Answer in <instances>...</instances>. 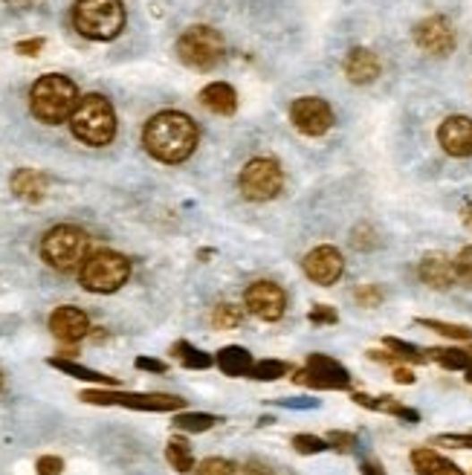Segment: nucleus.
Returning <instances> with one entry per match:
<instances>
[{
  "label": "nucleus",
  "mask_w": 472,
  "mask_h": 475,
  "mask_svg": "<svg viewBox=\"0 0 472 475\" xmlns=\"http://www.w3.org/2000/svg\"><path fill=\"white\" fill-rule=\"evenodd\" d=\"M197 125L189 114L180 111H163L148 119V125L142 131V145L145 151L159 163L177 165L183 160H189L197 148Z\"/></svg>",
  "instance_id": "f257e3e1"
},
{
  "label": "nucleus",
  "mask_w": 472,
  "mask_h": 475,
  "mask_svg": "<svg viewBox=\"0 0 472 475\" xmlns=\"http://www.w3.org/2000/svg\"><path fill=\"white\" fill-rule=\"evenodd\" d=\"M79 99L82 96L76 81L67 76H58V72H47L30 90L32 116L44 122V125H61V122H67L73 111H76Z\"/></svg>",
  "instance_id": "f03ea898"
},
{
  "label": "nucleus",
  "mask_w": 472,
  "mask_h": 475,
  "mask_svg": "<svg viewBox=\"0 0 472 475\" xmlns=\"http://www.w3.org/2000/svg\"><path fill=\"white\" fill-rule=\"evenodd\" d=\"M70 131L79 142L90 145V148H102L110 145L116 137V114L102 93H87L79 99L76 111L70 116Z\"/></svg>",
  "instance_id": "7ed1b4c3"
},
{
  "label": "nucleus",
  "mask_w": 472,
  "mask_h": 475,
  "mask_svg": "<svg viewBox=\"0 0 472 475\" xmlns=\"http://www.w3.org/2000/svg\"><path fill=\"white\" fill-rule=\"evenodd\" d=\"M73 27L90 41H114L125 30V6L122 0H76Z\"/></svg>",
  "instance_id": "20e7f679"
},
{
  "label": "nucleus",
  "mask_w": 472,
  "mask_h": 475,
  "mask_svg": "<svg viewBox=\"0 0 472 475\" xmlns=\"http://www.w3.org/2000/svg\"><path fill=\"white\" fill-rule=\"evenodd\" d=\"M41 259L58 273H76L90 259V235L79 226H56L41 241Z\"/></svg>",
  "instance_id": "39448f33"
},
{
  "label": "nucleus",
  "mask_w": 472,
  "mask_h": 475,
  "mask_svg": "<svg viewBox=\"0 0 472 475\" xmlns=\"http://www.w3.org/2000/svg\"><path fill=\"white\" fill-rule=\"evenodd\" d=\"M128 276H131V261L114 250L90 252V259H87L79 270L82 284L84 290H90V293H116V290L128 282Z\"/></svg>",
  "instance_id": "423d86ee"
},
{
  "label": "nucleus",
  "mask_w": 472,
  "mask_h": 475,
  "mask_svg": "<svg viewBox=\"0 0 472 475\" xmlns=\"http://www.w3.org/2000/svg\"><path fill=\"white\" fill-rule=\"evenodd\" d=\"M177 55L192 70H212L223 58V38L212 27H189L177 41Z\"/></svg>",
  "instance_id": "0eeeda50"
},
{
  "label": "nucleus",
  "mask_w": 472,
  "mask_h": 475,
  "mask_svg": "<svg viewBox=\"0 0 472 475\" xmlns=\"http://www.w3.org/2000/svg\"><path fill=\"white\" fill-rule=\"evenodd\" d=\"M241 182V191L246 200H272L284 186V174H281V165L276 160H270V157H255L244 165V172L238 177Z\"/></svg>",
  "instance_id": "6e6552de"
},
{
  "label": "nucleus",
  "mask_w": 472,
  "mask_h": 475,
  "mask_svg": "<svg viewBox=\"0 0 472 475\" xmlns=\"http://www.w3.org/2000/svg\"><path fill=\"white\" fill-rule=\"evenodd\" d=\"M290 122L305 133V137H322V133H328L333 128V111L325 99L305 96V99L293 102Z\"/></svg>",
  "instance_id": "1a4fd4ad"
},
{
  "label": "nucleus",
  "mask_w": 472,
  "mask_h": 475,
  "mask_svg": "<svg viewBox=\"0 0 472 475\" xmlns=\"http://www.w3.org/2000/svg\"><path fill=\"white\" fill-rule=\"evenodd\" d=\"M82 400L99 406H128L140 411H174L183 406L180 397L171 394H107V392H84Z\"/></svg>",
  "instance_id": "9d476101"
},
{
  "label": "nucleus",
  "mask_w": 472,
  "mask_h": 475,
  "mask_svg": "<svg viewBox=\"0 0 472 475\" xmlns=\"http://www.w3.org/2000/svg\"><path fill=\"white\" fill-rule=\"evenodd\" d=\"M246 310L258 319L264 322H279L284 316V308H287V296H284V290L272 282H255L246 287Z\"/></svg>",
  "instance_id": "9b49d317"
},
{
  "label": "nucleus",
  "mask_w": 472,
  "mask_h": 475,
  "mask_svg": "<svg viewBox=\"0 0 472 475\" xmlns=\"http://www.w3.org/2000/svg\"><path fill=\"white\" fill-rule=\"evenodd\" d=\"M296 380L316 388H348L351 386V374L337 360H330L325 354H313L307 360V369L296 374Z\"/></svg>",
  "instance_id": "f8f14e48"
},
{
  "label": "nucleus",
  "mask_w": 472,
  "mask_h": 475,
  "mask_svg": "<svg viewBox=\"0 0 472 475\" xmlns=\"http://www.w3.org/2000/svg\"><path fill=\"white\" fill-rule=\"evenodd\" d=\"M345 273V259L337 247H316L305 255V276L313 284L330 287L337 284Z\"/></svg>",
  "instance_id": "ddd939ff"
},
{
  "label": "nucleus",
  "mask_w": 472,
  "mask_h": 475,
  "mask_svg": "<svg viewBox=\"0 0 472 475\" xmlns=\"http://www.w3.org/2000/svg\"><path fill=\"white\" fill-rule=\"evenodd\" d=\"M415 44L429 55H450L455 50V30L443 15H432L415 27Z\"/></svg>",
  "instance_id": "4468645a"
},
{
  "label": "nucleus",
  "mask_w": 472,
  "mask_h": 475,
  "mask_svg": "<svg viewBox=\"0 0 472 475\" xmlns=\"http://www.w3.org/2000/svg\"><path fill=\"white\" fill-rule=\"evenodd\" d=\"M438 142L450 157H472V119L450 116L441 122Z\"/></svg>",
  "instance_id": "2eb2a0df"
},
{
  "label": "nucleus",
  "mask_w": 472,
  "mask_h": 475,
  "mask_svg": "<svg viewBox=\"0 0 472 475\" xmlns=\"http://www.w3.org/2000/svg\"><path fill=\"white\" fill-rule=\"evenodd\" d=\"M49 331H53L61 343H79L90 334V319L79 308H58L49 316Z\"/></svg>",
  "instance_id": "dca6fc26"
},
{
  "label": "nucleus",
  "mask_w": 472,
  "mask_h": 475,
  "mask_svg": "<svg viewBox=\"0 0 472 475\" xmlns=\"http://www.w3.org/2000/svg\"><path fill=\"white\" fill-rule=\"evenodd\" d=\"M417 276L432 290H450L458 282L455 261H450L446 255H426L417 267Z\"/></svg>",
  "instance_id": "f3484780"
},
{
  "label": "nucleus",
  "mask_w": 472,
  "mask_h": 475,
  "mask_svg": "<svg viewBox=\"0 0 472 475\" xmlns=\"http://www.w3.org/2000/svg\"><path fill=\"white\" fill-rule=\"evenodd\" d=\"M345 76L354 84H371L380 76V58L371 50L356 47V50H351L345 58Z\"/></svg>",
  "instance_id": "a211bd4d"
},
{
  "label": "nucleus",
  "mask_w": 472,
  "mask_h": 475,
  "mask_svg": "<svg viewBox=\"0 0 472 475\" xmlns=\"http://www.w3.org/2000/svg\"><path fill=\"white\" fill-rule=\"evenodd\" d=\"M201 102L218 116H232L238 111V93H235L232 84L227 81H212L201 90Z\"/></svg>",
  "instance_id": "6ab92c4d"
},
{
  "label": "nucleus",
  "mask_w": 472,
  "mask_h": 475,
  "mask_svg": "<svg viewBox=\"0 0 472 475\" xmlns=\"http://www.w3.org/2000/svg\"><path fill=\"white\" fill-rule=\"evenodd\" d=\"M47 189H49L47 174L35 172V168H18V172L12 174V191H15L18 198H21V200H27V203H39V200H44Z\"/></svg>",
  "instance_id": "aec40b11"
},
{
  "label": "nucleus",
  "mask_w": 472,
  "mask_h": 475,
  "mask_svg": "<svg viewBox=\"0 0 472 475\" xmlns=\"http://www.w3.org/2000/svg\"><path fill=\"white\" fill-rule=\"evenodd\" d=\"M412 464H415L417 475H464L461 467L452 464L450 458L438 455L434 449H415Z\"/></svg>",
  "instance_id": "412c9836"
},
{
  "label": "nucleus",
  "mask_w": 472,
  "mask_h": 475,
  "mask_svg": "<svg viewBox=\"0 0 472 475\" xmlns=\"http://www.w3.org/2000/svg\"><path fill=\"white\" fill-rule=\"evenodd\" d=\"M218 365H220L223 374L241 377V374H250L253 371V357H250V351H244L238 345H229V348H223L220 354H218Z\"/></svg>",
  "instance_id": "4be33fe9"
},
{
  "label": "nucleus",
  "mask_w": 472,
  "mask_h": 475,
  "mask_svg": "<svg viewBox=\"0 0 472 475\" xmlns=\"http://www.w3.org/2000/svg\"><path fill=\"white\" fill-rule=\"evenodd\" d=\"M434 362H441L450 371H469L472 369V351H458V348H432L429 351Z\"/></svg>",
  "instance_id": "5701e85b"
},
{
  "label": "nucleus",
  "mask_w": 472,
  "mask_h": 475,
  "mask_svg": "<svg viewBox=\"0 0 472 475\" xmlns=\"http://www.w3.org/2000/svg\"><path fill=\"white\" fill-rule=\"evenodd\" d=\"M49 365L53 369H61L64 374H73V377H79V380H90V383H105V386H116L114 377H105V374H99V371H90V369H84V365L79 362H70V360H61V357H53L49 360Z\"/></svg>",
  "instance_id": "b1692460"
},
{
  "label": "nucleus",
  "mask_w": 472,
  "mask_h": 475,
  "mask_svg": "<svg viewBox=\"0 0 472 475\" xmlns=\"http://www.w3.org/2000/svg\"><path fill=\"white\" fill-rule=\"evenodd\" d=\"M166 458L168 464L177 470V472H192L194 470V455H192V446L180 441V437H174V441H168L166 446Z\"/></svg>",
  "instance_id": "393cba45"
},
{
  "label": "nucleus",
  "mask_w": 472,
  "mask_h": 475,
  "mask_svg": "<svg viewBox=\"0 0 472 475\" xmlns=\"http://www.w3.org/2000/svg\"><path fill=\"white\" fill-rule=\"evenodd\" d=\"M174 354L180 357V362L185 365V369H209V365H212V357L203 354V351L192 348L189 343H177V345H174Z\"/></svg>",
  "instance_id": "a878e982"
},
{
  "label": "nucleus",
  "mask_w": 472,
  "mask_h": 475,
  "mask_svg": "<svg viewBox=\"0 0 472 475\" xmlns=\"http://www.w3.org/2000/svg\"><path fill=\"white\" fill-rule=\"evenodd\" d=\"M417 325H424V327H429V331H434V334H441V336H446V339H472V331L467 325H450V322H438V319H417Z\"/></svg>",
  "instance_id": "bb28decb"
},
{
  "label": "nucleus",
  "mask_w": 472,
  "mask_h": 475,
  "mask_svg": "<svg viewBox=\"0 0 472 475\" xmlns=\"http://www.w3.org/2000/svg\"><path fill=\"white\" fill-rule=\"evenodd\" d=\"M215 423H218L215 415H194V411L174 418V426H177V429H183V432H206V429H212Z\"/></svg>",
  "instance_id": "cd10ccee"
},
{
  "label": "nucleus",
  "mask_w": 472,
  "mask_h": 475,
  "mask_svg": "<svg viewBox=\"0 0 472 475\" xmlns=\"http://www.w3.org/2000/svg\"><path fill=\"white\" fill-rule=\"evenodd\" d=\"M241 319H244V310L235 308V304H220V308L215 310V316H212L215 327H220V331H229V327L241 325Z\"/></svg>",
  "instance_id": "c85d7f7f"
},
{
  "label": "nucleus",
  "mask_w": 472,
  "mask_h": 475,
  "mask_svg": "<svg viewBox=\"0 0 472 475\" xmlns=\"http://www.w3.org/2000/svg\"><path fill=\"white\" fill-rule=\"evenodd\" d=\"M386 348L394 351V357L408 360V362H424V360H426V354H420L417 345L403 343V339H394V336H386Z\"/></svg>",
  "instance_id": "c756f323"
},
{
  "label": "nucleus",
  "mask_w": 472,
  "mask_h": 475,
  "mask_svg": "<svg viewBox=\"0 0 472 475\" xmlns=\"http://www.w3.org/2000/svg\"><path fill=\"white\" fill-rule=\"evenodd\" d=\"M287 371V365L279 362V360H261V362H253V377L255 380H279V377Z\"/></svg>",
  "instance_id": "7c9ffc66"
},
{
  "label": "nucleus",
  "mask_w": 472,
  "mask_h": 475,
  "mask_svg": "<svg viewBox=\"0 0 472 475\" xmlns=\"http://www.w3.org/2000/svg\"><path fill=\"white\" fill-rule=\"evenodd\" d=\"M293 446L299 449L302 455H316V453H325L328 441H322V437H316V435H296Z\"/></svg>",
  "instance_id": "2f4dec72"
},
{
  "label": "nucleus",
  "mask_w": 472,
  "mask_h": 475,
  "mask_svg": "<svg viewBox=\"0 0 472 475\" xmlns=\"http://www.w3.org/2000/svg\"><path fill=\"white\" fill-rule=\"evenodd\" d=\"M455 273H458V282L467 284V287H472V247H464L461 252H458Z\"/></svg>",
  "instance_id": "473e14b6"
},
{
  "label": "nucleus",
  "mask_w": 472,
  "mask_h": 475,
  "mask_svg": "<svg viewBox=\"0 0 472 475\" xmlns=\"http://www.w3.org/2000/svg\"><path fill=\"white\" fill-rule=\"evenodd\" d=\"M232 461H223V458H206L201 467H197V475H235Z\"/></svg>",
  "instance_id": "72a5a7b5"
},
{
  "label": "nucleus",
  "mask_w": 472,
  "mask_h": 475,
  "mask_svg": "<svg viewBox=\"0 0 472 475\" xmlns=\"http://www.w3.org/2000/svg\"><path fill=\"white\" fill-rule=\"evenodd\" d=\"M354 296H356L359 304H363V308H377V304L382 301V290L374 287V284H368V287H359Z\"/></svg>",
  "instance_id": "f704fd0d"
},
{
  "label": "nucleus",
  "mask_w": 472,
  "mask_h": 475,
  "mask_svg": "<svg viewBox=\"0 0 472 475\" xmlns=\"http://www.w3.org/2000/svg\"><path fill=\"white\" fill-rule=\"evenodd\" d=\"M337 319H339L337 310L328 308V304H316V308L310 310V322H313V325H333Z\"/></svg>",
  "instance_id": "c9c22d12"
},
{
  "label": "nucleus",
  "mask_w": 472,
  "mask_h": 475,
  "mask_svg": "<svg viewBox=\"0 0 472 475\" xmlns=\"http://www.w3.org/2000/svg\"><path fill=\"white\" fill-rule=\"evenodd\" d=\"M35 470H39V475H61V470H64V461L56 458V455H44V458H39Z\"/></svg>",
  "instance_id": "e433bc0d"
},
{
  "label": "nucleus",
  "mask_w": 472,
  "mask_h": 475,
  "mask_svg": "<svg viewBox=\"0 0 472 475\" xmlns=\"http://www.w3.org/2000/svg\"><path fill=\"white\" fill-rule=\"evenodd\" d=\"M328 444L333 449H342V453H351L356 446V435H348V432H330L328 435Z\"/></svg>",
  "instance_id": "4c0bfd02"
},
{
  "label": "nucleus",
  "mask_w": 472,
  "mask_h": 475,
  "mask_svg": "<svg viewBox=\"0 0 472 475\" xmlns=\"http://www.w3.org/2000/svg\"><path fill=\"white\" fill-rule=\"evenodd\" d=\"M354 247L356 250H374L377 247V241H374V233H371V229L368 226H363V229H356V233H354Z\"/></svg>",
  "instance_id": "58836bf2"
},
{
  "label": "nucleus",
  "mask_w": 472,
  "mask_h": 475,
  "mask_svg": "<svg viewBox=\"0 0 472 475\" xmlns=\"http://www.w3.org/2000/svg\"><path fill=\"white\" fill-rule=\"evenodd\" d=\"M441 446H458V449H472V435H441Z\"/></svg>",
  "instance_id": "ea45409f"
},
{
  "label": "nucleus",
  "mask_w": 472,
  "mask_h": 475,
  "mask_svg": "<svg viewBox=\"0 0 472 475\" xmlns=\"http://www.w3.org/2000/svg\"><path fill=\"white\" fill-rule=\"evenodd\" d=\"M15 50L21 55H39L44 50V38H30V41H18L15 44Z\"/></svg>",
  "instance_id": "a19ab883"
},
{
  "label": "nucleus",
  "mask_w": 472,
  "mask_h": 475,
  "mask_svg": "<svg viewBox=\"0 0 472 475\" xmlns=\"http://www.w3.org/2000/svg\"><path fill=\"white\" fill-rule=\"evenodd\" d=\"M136 369L163 374V371H166V362H159V360H148V357H140V360H136Z\"/></svg>",
  "instance_id": "79ce46f5"
},
{
  "label": "nucleus",
  "mask_w": 472,
  "mask_h": 475,
  "mask_svg": "<svg viewBox=\"0 0 472 475\" xmlns=\"http://www.w3.org/2000/svg\"><path fill=\"white\" fill-rule=\"evenodd\" d=\"M235 475H272V472L267 467H261V464H244V467L235 470Z\"/></svg>",
  "instance_id": "37998d69"
},
{
  "label": "nucleus",
  "mask_w": 472,
  "mask_h": 475,
  "mask_svg": "<svg viewBox=\"0 0 472 475\" xmlns=\"http://www.w3.org/2000/svg\"><path fill=\"white\" fill-rule=\"evenodd\" d=\"M394 380L400 383V386H412L415 383V374L408 371V369H394Z\"/></svg>",
  "instance_id": "c03bdc74"
},
{
  "label": "nucleus",
  "mask_w": 472,
  "mask_h": 475,
  "mask_svg": "<svg viewBox=\"0 0 472 475\" xmlns=\"http://www.w3.org/2000/svg\"><path fill=\"white\" fill-rule=\"evenodd\" d=\"M359 470H363V475H386V472H382V467H380V464H371V461H368V464L359 467Z\"/></svg>",
  "instance_id": "a18cd8bd"
},
{
  "label": "nucleus",
  "mask_w": 472,
  "mask_h": 475,
  "mask_svg": "<svg viewBox=\"0 0 472 475\" xmlns=\"http://www.w3.org/2000/svg\"><path fill=\"white\" fill-rule=\"evenodd\" d=\"M461 221L472 229V203H464V209H461Z\"/></svg>",
  "instance_id": "49530a36"
},
{
  "label": "nucleus",
  "mask_w": 472,
  "mask_h": 475,
  "mask_svg": "<svg viewBox=\"0 0 472 475\" xmlns=\"http://www.w3.org/2000/svg\"><path fill=\"white\" fill-rule=\"evenodd\" d=\"M467 380H469V383H472V369H469V371H467Z\"/></svg>",
  "instance_id": "de8ad7c7"
},
{
  "label": "nucleus",
  "mask_w": 472,
  "mask_h": 475,
  "mask_svg": "<svg viewBox=\"0 0 472 475\" xmlns=\"http://www.w3.org/2000/svg\"><path fill=\"white\" fill-rule=\"evenodd\" d=\"M0 388H4V374H0Z\"/></svg>",
  "instance_id": "09e8293b"
}]
</instances>
